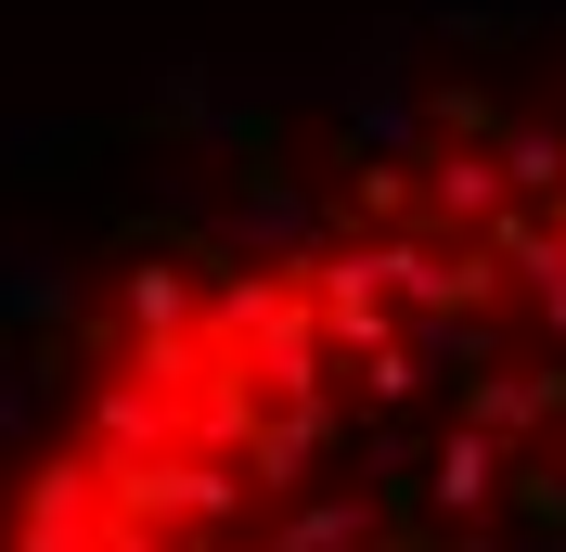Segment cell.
<instances>
[{"mask_svg":"<svg viewBox=\"0 0 566 552\" xmlns=\"http://www.w3.org/2000/svg\"><path fill=\"white\" fill-rule=\"evenodd\" d=\"M13 552H566V129L451 104L283 257L142 270Z\"/></svg>","mask_w":566,"mask_h":552,"instance_id":"1","label":"cell"}]
</instances>
